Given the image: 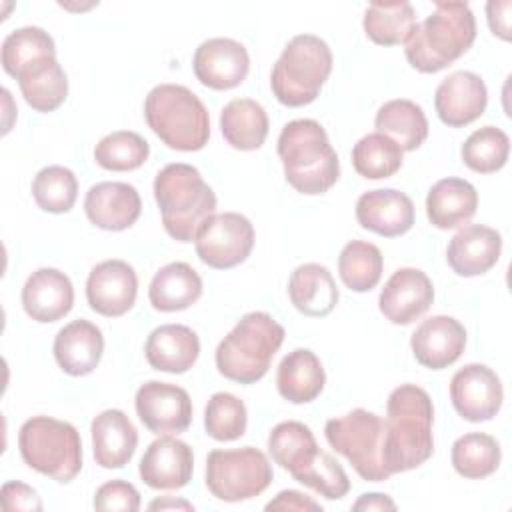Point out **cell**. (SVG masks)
<instances>
[{
    "mask_svg": "<svg viewBox=\"0 0 512 512\" xmlns=\"http://www.w3.org/2000/svg\"><path fill=\"white\" fill-rule=\"evenodd\" d=\"M284 328L266 312H248L216 348L218 372L238 384L258 382L284 342Z\"/></svg>",
    "mask_w": 512,
    "mask_h": 512,
    "instance_id": "6",
    "label": "cell"
},
{
    "mask_svg": "<svg viewBox=\"0 0 512 512\" xmlns=\"http://www.w3.org/2000/svg\"><path fill=\"white\" fill-rule=\"evenodd\" d=\"M478 208V192L464 178H442L426 196V214L432 226L450 230L464 226Z\"/></svg>",
    "mask_w": 512,
    "mask_h": 512,
    "instance_id": "29",
    "label": "cell"
},
{
    "mask_svg": "<svg viewBox=\"0 0 512 512\" xmlns=\"http://www.w3.org/2000/svg\"><path fill=\"white\" fill-rule=\"evenodd\" d=\"M268 114L252 98H234L220 112L224 140L236 150H258L268 136Z\"/></svg>",
    "mask_w": 512,
    "mask_h": 512,
    "instance_id": "32",
    "label": "cell"
},
{
    "mask_svg": "<svg viewBox=\"0 0 512 512\" xmlns=\"http://www.w3.org/2000/svg\"><path fill=\"white\" fill-rule=\"evenodd\" d=\"M488 104V90L484 80L468 70H458L446 76L434 94V108L438 118L452 128L466 126L480 118Z\"/></svg>",
    "mask_w": 512,
    "mask_h": 512,
    "instance_id": "18",
    "label": "cell"
},
{
    "mask_svg": "<svg viewBox=\"0 0 512 512\" xmlns=\"http://www.w3.org/2000/svg\"><path fill=\"white\" fill-rule=\"evenodd\" d=\"M374 126L380 134L392 138L404 152L420 148L428 136V120L424 110L412 100H388L374 118Z\"/></svg>",
    "mask_w": 512,
    "mask_h": 512,
    "instance_id": "33",
    "label": "cell"
},
{
    "mask_svg": "<svg viewBox=\"0 0 512 512\" xmlns=\"http://www.w3.org/2000/svg\"><path fill=\"white\" fill-rule=\"evenodd\" d=\"M144 354L154 370L184 374L200 356L198 334L184 324H162L146 340Z\"/></svg>",
    "mask_w": 512,
    "mask_h": 512,
    "instance_id": "26",
    "label": "cell"
},
{
    "mask_svg": "<svg viewBox=\"0 0 512 512\" xmlns=\"http://www.w3.org/2000/svg\"><path fill=\"white\" fill-rule=\"evenodd\" d=\"M404 160V150L388 136L372 132L362 136L352 148L354 170L368 180L394 176Z\"/></svg>",
    "mask_w": 512,
    "mask_h": 512,
    "instance_id": "37",
    "label": "cell"
},
{
    "mask_svg": "<svg viewBox=\"0 0 512 512\" xmlns=\"http://www.w3.org/2000/svg\"><path fill=\"white\" fill-rule=\"evenodd\" d=\"M324 382L326 374L322 362L308 348L288 352L276 370V388L280 396L292 404H308L316 400Z\"/></svg>",
    "mask_w": 512,
    "mask_h": 512,
    "instance_id": "30",
    "label": "cell"
},
{
    "mask_svg": "<svg viewBox=\"0 0 512 512\" xmlns=\"http://www.w3.org/2000/svg\"><path fill=\"white\" fill-rule=\"evenodd\" d=\"M268 452L280 468L288 470L292 478H296L314 462L320 448L306 424L288 420L272 428L268 436Z\"/></svg>",
    "mask_w": 512,
    "mask_h": 512,
    "instance_id": "34",
    "label": "cell"
},
{
    "mask_svg": "<svg viewBox=\"0 0 512 512\" xmlns=\"http://www.w3.org/2000/svg\"><path fill=\"white\" fill-rule=\"evenodd\" d=\"M510 152V138L504 130L496 126H482L474 130L462 144V162L478 172V174H490L500 170Z\"/></svg>",
    "mask_w": 512,
    "mask_h": 512,
    "instance_id": "40",
    "label": "cell"
},
{
    "mask_svg": "<svg viewBox=\"0 0 512 512\" xmlns=\"http://www.w3.org/2000/svg\"><path fill=\"white\" fill-rule=\"evenodd\" d=\"M54 358L70 376H86L96 370L104 352V336L96 324L78 318L58 330L54 338Z\"/></svg>",
    "mask_w": 512,
    "mask_h": 512,
    "instance_id": "24",
    "label": "cell"
},
{
    "mask_svg": "<svg viewBox=\"0 0 512 512\" xmlns=\"http://www.w3.org/2000/svg\"><path fill=\"white\" fill-rule=\"evenodd\" d=\"M382 268V252L378 246L364 240L348 242L338 256V274L342 282L354 292L372 290L382 278Z\"/></svg>",
    "mask_w": 512,
    "mask_h": 512,
    "instance_id": "38",
    "label": "cell"
},
{
    "mask_svg": "<svg viewBox=\"0 0 512 512\" xmlns=\"http://www.w3.org/2000/svg\"><path fill=\"white\" fill-rule=\"evenodd\" d=\"M266 510H314V512H322V506L312 500L310 496L298 492V490H282L276 494L274 500H270L266 504Z\"/></svg>",
    "mask_w": 512,
    "mask_h": 512,
    "instance_id": "47",
    "label": "cell"
},
{
    "mask_svg": "<svg viewBox=\"0 0 512 512\" xmlns=\"http://www.w3.org/2000/svg\"><path fill=\"white\" fill-rule=\"evenodd\" d=\"M192 66L198 82L206 88L230 90L240 86L248 76L250 56L238 40L210 38L196 48Z\"/></svg>",
    "mask_w": 512,
    "mask_h": 512,
    "instance_id": "15",
    "label": "cell"
},
{
    "mask_svg": "<svg viewBox=\"0 0 512 512\" xmlns=\"http://www.w3.org/2000/svg\"><path fill=\"white\" fill-rule=\"evenodd\" d=\"M202 296V278L186 262L162 266L148 288L152 308L160 312H178L192 306Z\"/></svg>",
    "mask_w": 512,
    "mask_h": 512,
    "instance_id": "31",
    "label": "cell"
},
{
    "mask_svg": "<svg viewBox=\"0 0 512 512\" xmlns=\"http://www.w3.org/2000/svg\"><path fill=\"white\" fill-rule=\"evenodd\" d=\"M154 200L164 230L178 242H192L204 220L216 210L214 190L198 168L184 162L168 164L156 174Z\"/></svg>",
    "mask_w": 512,
    "mask_h": 512,
    "instance_id": "4",
    "label": "cell"
},
{
    "mask_svg": "<svg viewBox=\"0 0 512 512\" xmlns=\"http://www.w3.org/2000/svg\"><path fill=\"white\" fill-rule=\"evenodd\" d=\"M248 414L244 402L230 392H216L210 396L204 410L206 434L218 442H232L244 436Z\"/></svg>",
    "mask_w": 512,
    "mask_h": 512,
    "instance_id": "43",
    "label": "cell"
},
{
    "mask_svg": "<svg viewBox=\"0 0 512 512\" xmlns=\"http://www.w3.org/2000/svg\"><path fill=\"white\" fill-rule=\"evenodd\" d=\"M18 448L32 470L60 484L74 480L82 470V440L70 422L32 416L20 426Z\"/></svg>",
    "mask_w": 512,
    "mask_h": 512,
    "instance_id": "8",
    "label": "cell"
},
{
    "mask_svg": "<svg viewBox=\"0 0 512 512\" xmlns=\"http://www.w3.org/2000/svg\"><path fill=\"white\" fill-rule=\"evenodd\" d=\"M502 236L484 224H466L448 242L446 260L458 276H480L500 258Z\"/></svg>",
    "mask_w": 512,
    "mask_h": 512,
    "instance_id": "23",
    "label": "cell"
},
{
    "mask_svg": "<svg viewBox=\"0 0 512 512\" xmlns=\"http://www.w3.org/2000/svg\"><path fill=\"white\" fill-rule=\"evenodd\" d=\"M198 258L216 270H228L242 264L254 248V226L238 212L212 214L200 226L196 238Z\"/></svg>",
    "mask_w": 512,
    "mask_h": 512,
    "instance_id": "11",
    "label": "cell"
},
{
    "mask_svg": "<svg viewBox=\"0 0 512 512\" xmlns=\"http://www.w3.org/2000/svg\"><path fill=\"white\" fill-rule=\"evenodd\" d=\"M354 510H396V504L390 496L380 494V492H370V494H362L354 506Z\"/></svg>",
    "mask_w": 512,
    "mask_h": 512,
    "instance_id": "49",
    "label": "cell"
},
{
    "mask_svg": "<svg viewBox=\"0 0 512 512\" xmlns=\"http://www.w3.org/2000/svg\"><path fill=\"white\" fill-rule=\"evenodd\" d=\"M94 508L96 510L136 512L140 508V494L126 480H110L96 490Z\"/></svg>",
    "mask_w": 512,
    "mask_h": 512,
    "instance_id": "45",
    "label": "cell"
},
{
    "mask_svg": "<svg viewBox=\"0 0 512 512\" xmlns=\"http://www.w3.org/2000/svg\"><path fill=\"white\" fill-rule=\"evenodd\" d=\"M476 38V20L466 2H436V10L416 24L404 42L412 68L434 74L458 60Z\"/></svg>",
    "mask_w": 512,
    "mask_h": 512,
    "instance_id": "3",
    "label": "cell"
},
{
    "mask_svg": "<svg viewBox=\"0 0 512 512\" xmlns=\"http://www.w3.org/2000/svg\"><path fill=\"white\" fill-rule=\"evenodd\" d=\"M32 196L44 212L64 214L76 202L78 180L70 168L46 166L32 180Z\"/></svg>",
    "mask_w": 512,
    "mask_h": 512,
    "instance_id": "41",
    "label": "cell"
},
{
    "mask_svg": "<svg viewBox=\"0 0 512 512\" xmlns=\"http://www.w3.org/2000/svg\"><path fill=\"white\" fill-rule=\"evenodd\" d=\"M278 156L286 182L300 194H324L340 176L338 154L322 124L312 118H298L282 128Z\"/></svg>",
    "mask_w": 512,
    "mask_h": 512,
    "instance_id": "2",
    "label": "cell"
},
{
    "mask_svg": "<svg viewBox=\"0 0 512 512\" xmlns=\"http://www.w3.org/2000/svg\"><path fill=\"white\" fill-rule=\"evenodd\" d=\"M414 358L430 370L454 364L466 346V328L452 316L426 318L410 338Z\"/></svg>",
    "mask_w": 512,
    "mask_h": 512,
    "instance_id": "20",
    "label": "cell"
},
{
    "mask_svg": "<svg viewBox=\"0 0 512 512\" xmlns=\"http://www.w3.org/2000/svg\"><path fill=\"white\" fill-rule=\"evenodd\" d=\"M192 470V448L172 434H164L150 442L138 466L142 482L154 490L184 488L192 478Z\"/></svg>",
    "mask_w": 512,
    "mask_h": 512,
    "instance_id": "17",
    "label": "cell"
},
{
    "mask_svg": "<svg viewBox=\"0 0 512 512\" xmlns=\"http://www.w3.org/2000/svg\"><path fill=\"white\" fill-rule=\"evenodd\" d=\"M454 470L470 480H480L496 472L500 466V444L484 432H468L452 444Z\"/></svg>",
    "mask_w": 512,
    "mask_h": 512,
    "instance_id": "36",
    "label": "cell"
},
{
    "mask_svg": "<svg viewBox=\"0 0 512 512\" xmlns=\"http://www.w3.org/2000/svg\"><path fill=\"white\" fill-rule=\"evenodd\" d=\"M144 118L150 130L172 150L196 152L208 144V110L204 102L186 86H154L144 100Z\"/></svg>",
    "mask_w": 512,
    "mask_h": 512,
    "instance_id": "5",
    "label": "cell"
},
{
    "mask_svg": "<svg viewBox=\"0 0 512 512\" xmlns=\"http://www.w3.org/2000/svg\"><path fill=\"white\" fill-rule=\"evenodd\" d=\"M138 294V276L124 260H104L96 264L86 280V300L102 316L116 318L126 314Z\"/></svg>",
    "mask_w": 512,
    "mask_h": 512,
    "instance_id": "14",
    "label": "cell"
},
{
    "mask_svg": "<svg viewBox=\"0 0 512 512\" xmlns=\"http://www.w3.org/2000/svg\"><path fill=\"white\" fill-rule=\"evenodd\" d=\"M40 56H56V46L52 36L38 26L16 28L2 42V68L12 78L22 66Z\"/></svg>",
    "mask_w": 512,
    "mask_h": 512,
    "instance_id": "42",
    "label": "cell"
},
{
    "mask_svg": "<svg viewBox=\"0 0 512 512\" xmlns=\"http://www.w3.org/2000/svg\"><path fill=\"white\" fill-rule=\"evenodd\" d=\"M294 480L312 488L314 492H318L328 500H340L350 490V480L344 468L338 464V460H334L324 450H320L314 462L304 472H300Z\"/></svg>",
    "mask_w": 512,
    "mask_h": 512,
    "instance_id": "44",
    "label": "cell"
},
{
    "mask_svg": "<svg viewBox=\"0 0 512 512\" xmlns=\"http://www.w3.org/2000/svg\"><path fill=\"white\" fill-rule=\"evenodd\" d=\"M356 220L364 230L378 236H402L414 224V202L394 188L368 190L356 202Z\"/></svg>",
    "mask_w": 512,
    "mask_h": 512,
    "instance_id": "19",
    "label": "cell"
},
{
    "mask_svg": "<svg viewBox=\"0 0 512 512\" xmlns=\"http://www.w3.org/2000/svg\"><path fill=\"white\" fill-rule=\"evenodd\" d=\"M274 472L266 454L254 446L212 450L206 458V486L214 498L242 502L262 494Z\"/></svg>",
    "mask_w": 512,
    "mask_h": 512,
    "instance_id": "10",
    "label": "cell"
},
{
    "mask_svg": "<svg viewBox=\"0 0 512 512\" xmlns=\"http://www.w3.org/2000/svg\"><path fill=\"white\" fill-rule=\"evenodd\" d=\"M332 72V50L314 34L294 36L270 74V88L284 106L298 108L314 102Z\"/></svg>",
    "mask_w": 512,
    "mask_h": 512,
    "instance_id": "7",
    "label": "cell"
},
{
    "mask_svg": "<svg viewBox=\"0 0 512 512\" xmlns=\"http://www.w3.org/2000/svg\"><path fill=\"white\" fill-rule=\"evenodd\" d=\"M0 496L4 510H42L38 492L24 482H4Z\"/></svg>",
    "mask_w": 512,
    "mask_h": 512,
    "instance_id": "46",
    "label": "cell"
},
{
    "mask_svg": "<svg viewBox=\"0 0 512 512\" xmlns=\"http://www.w3.org/2000/svg\"><path fill=\"white\" fill-rule=\"evenodd\" d=\"M150 156V144L136 132L116 130L106 134L94 148V160L100 168L112 172H130L140 168Z\"/></svg>",
    "mask_w": 512,
    "mask_h": 512,
    "instance_id": "39",
    "label": "cell"
},
{
    "mask_svg": "<svg viewBox=\"0 0 512 512\" xmlns=\"http://www.w3.org/2000/svg\"><path fill=\"white\" fill-rule=\"evenodd\" d=\"M510 10H512L510 0H490L486 4L488 26L492 34H496L502 40H510Z\"/></svg>",
    "mask_w": 512,
    "mask_h": 512,
    "instance_id": "48",
    "label": "cell"
},
{
    "mask_svg": "<svg viewBox=\"0 0 512 512\" xmlns=\"http://www.w3.org/2000/svg\"><path fill=\"white\" fill-rule=\"evenodd\" d=\"M450 400L464 420H490L498 414L504 400L502 382L486 364H466L450 380Z\"/></svg>",
    "mask_w": 512,
    "mask_h": 512,
    "instance_id": "13",
    "label": "cell"
},
{
    "mask_svg": "<svg viewBox=\"0 0 512 512\" xmlns=\"http://www.w3.org/2000/svg\"><path fill=\"white\" fill-rule=\"evenodd\" d=\"M434 406L428 392L416 384L394 388L386 402L384 458L390 474L424 464L434 452Z\"/></svg>",
    "mask_w": 512,
    "mask_h": 512,
    "instance_id": "1",
    "label": "cell"
},
{
    "mask_svg": "<svg viewBox=\"0 0 512 512\" xmlns=\"http://www.w3.org/2000/svg\"><path fill=\"white\" fill-rule=\"evenodd\" d=\"M14 78L26 104L36 112H52L68 96V78L56 56H40L28 62Z\"/></svg>",
    "mask_w": 512,
    "mask_h": 512,
    "instance_id": "27",
    "label": "cell"
},
{
    "mask_svg": "<svg viewBox=\"0 0 512 512\" xmlns=\"http://www.w3.org/2000/svg\"><path fill=\"white\" fill-rule=\"evenodd\" d=\"M136 414L154 434H182L192 422L188 392L170 382H144L134 398Z\"/></svg>",
    "mask_w": 512,
    "mask_h": 512,
    "instance_id": "12",
    "label": "cell"
},
{
    "mask_svg": "<svg viewBox=\"0 0 512 512\" xmlns=\"http://www.w3.org/2000/svg\"><path fill=\"white\" fill-rule=\"evenodd\" d=\"M366 36L380 46L404 44L416 26V14L410 2H372L362 20Z\"/></svg>",
    "mask_w": 512,
    "mask_h": 512,
    "instance_id": "35",
    "label": "cell"
},
{
    "mask_svg": "<svg viewBox=\"0 0 512 512\" xmlns=\"http://www.w3.org/2000/svg\"><path fill=\"white\" fill-rule=\"evenodd\" d=\"M148 508H150V510H168V508L194 510V506H192L190 502H186V500H174V498H168V496H164V498H158V500L150 502V504H148Z\"/></svg>",
    "mask_w": 512,
    "mask_h": 512,
    "instance_id": "50",
    "label": "cell"
},
{
    "mask_svg": "<svg viewBox=\"0 0 512 512\" xmlns=\"http://www.w3.org/2000/svg\"><path fill=\"white\" fill-rule=\"evenodd\" d=\"M92 452L94 460L102 468H122L126 466L138 446V432L132 420L116 408L100 412L92 424Z\"/></svg>",
    "mask_w": 512,
    "mask_h": 512,
    "instance_id": "25",
    "label": "cell"
},
{
    "mask_svg": "<svg viewBox=\"0 0 512 512\" xmlns=\"http://www.w3.org/2000/svg\"><path fill=\"white\" fill-rule=\"evenodd\" d=\"M142 210L138 190L128 182H98L90 186L84 198V212L88 220L110 232L130 228Z\"/></svg>",
    "mask_w": 512,
    "mask_h": 512,
    "instance_id": "21",
    "label": "cell"
},
{
    "mask_svg": "<svg viewBox=\"0 0 512 512\" xmlns=\"http://www.w3.org/2000/svg\"><path fill=\"white\" fill-rule=\"evenodd\" d=\"M324 434L328 444L352 464L362 480L384 482L392 476L384 458L386 424L378 414L356 408L328 420Z\"/></svg>",
    "mask_w": 512,
    "mask_h": 512,
    "instance_id": "9",
    "label": "cell"
},
{
    "mask_svg": "<svg viewBox=\"0 0 512 512\" xmlns=\"http://www.w3.org/2000/svg\"><path fill=\"white\" fill-rule=\"evenodd\" d=\"M74 306V286L56 268H38L22 288V308L36 322H56Z\"/></svg>",
    "mask_w": 512,
    "mask_h": 512,
    "instance_id": "22",
    "label": "cell"
},
{
    "mask_svg": "<svg viewBox=\"0 0 512 512\" xmlns=\"http://www.w3.org/2000/svg\"><path fill=\"white\" fill-rule=\"evenodd\" d=\"M434 302V286L418 268H398L378 296V308L392 324H412Z\"/></svg>",
    "mask_w": 512,
    "mask_h": 512,
    "instance_id": "16",
    "label": "cell"
},
{
    "mask_svg": "<svg viewBox=\"0 0 512 512\" xmlns=\"http://www.w3.org/2000/svg\"><path fill=\"white\" fill-rule=\"evenodd\" d=\"M288 296L294 308L304 316L322 318L336 308L340 292L326 266L308 262L300 264L290 274Z\"/></svg>",
    "mask_w": 512,
    "mask_h": 512,
    "instance_id": "28",
    "label": "cell"
}]
</instances>
